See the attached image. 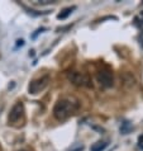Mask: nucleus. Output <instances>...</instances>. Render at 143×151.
Instances as JSON below:
<instances>
[{"instance_id": "obj_9", "label": "nucleus", "mask_w": 143, "mask_h": 151, "mask_svg": "<svg viewBox=\"0 0 143 151\" xmlns=\"http://www.w3.org/2000/svg\"><path fill=\"white\" fill-rule=\"evenodd\" d=\"M16 42H18V43H16V46H23V45H24V41H23V40H18Z\"/></svg>"}, {"instance_id": "obj_5", "label": "nucleus", "mask_w": 143, "mask_h": 151, "mask_svg": "<svg viewBox=\"0 0 143 151\" xmlns=\"http://www.w3.org/2000/svg\"><path fill=\"white\" fill-rule=\"evenodd\" d=\"M23 113H24L23 103H22V102H18V103H16L15 106L10 109L9 117H8V119H9V123H15L16 121H19L20 117L23 116Z\"/></svg>"}, {"instance_id": "obj_4", "label": "nucleus", "mask_w": 143, "mask_h": 151, "mask_svg": "<svg viewBox=\"0 0 143 151\" xmlns=\"http://www.w3.org/2000/svg\"><path fill=\"white\" fill-rule=\"evenodd\" d=\"M98 81L105 88H112L114 85V78H113V73L109 70H102L96 75Z\"/></svg>"}, {"instance_id": "obj_7", "label": "nucleus", "mask_w": 143, "mask_h": 151, "mask_svg": "<svg viewBox=\"0 0 143 151\" xmlns=\"http://www.w3.org/2000/svg\"><path fill=\"white\" fill-rule=\"evenodd\" d=\"M74 9H75V6H72V8H66V9H64L60 14L57 15V18H58V19H61V20H62V19H66L67 17H69L71 13H72V10H74Z\"/></svg>"}, {"instance_id": "obj_3", "label": "nucleus", "mask_w": 143, "mask_h": 151, "mask_svg": "<svg viewBox=\"0 0 143 151\" xmlns=\"http://www.w3.org/2000/svg\"><path fill=\"white\" fill-rule=\"evenodd\" d=\"M48 81H49V76H47V75H46V76H42L39 79H36V80H33L28 86L29 94H38V93H41V91L44 90L46 86L48 85Z\"/></svg>"}, {"instance_id": "obj_8", "label": "nucleus", "mask_w": 143, "mask_h": 151, "mask_svg": "<svg viewBox=\"0 0 143 151\" xmlns=\"http://www.w3.org/2000/svg\"><path fill=\"white\" fill-rule=\"evenodd\" d=\"M123 79H124L125 84L129 85V86H134V84H136V80H134L133 76H132V75H129V74H125L123 76Z\"/></svg>"}, {"instance_id": "obj_6", "label": "nucleus", "mask_w": 143, "mask_h": 151, "mask_svg": "<svg viewBox=\"0 0 143 151\" xmlns=\"http://www.w3.org/2000/svg\"><path fill=\"white\" fill-rule=\"evenodd\" d=\"M107 146H108L107 142L102 141V142H98V144L92 145L91 149H90V151H104L105 149H107Z\"/></svg>"}, {"instance_id": "obj_1", "label": "nucleus", "mask_w": 143, "mask_h": 151, "mask_svg": "<svg viewBox=\"0 0 143 151\" xmlns=\"http://www.w3.org/2000/svg\"><path fill=\"white\" fill-rule=\"evenodd\" d=\"M79 108V102L74 98H61L53 107V116L58 121H66Z\"/></svg>"}, {"instance_id": "obj_2", "label": "nucleus", "mask_w": 143, "mask_h": 151, "mask_svg": "<svg viewBox=\"0 0 143 151\" xmlns=\"http://www.w3.org/2000/svg\"><path fill=\"white\" fill-rule=\"evenodd\" d=\"M67 79L76 86H91V81L90 79L81 73H77V71H70L67 74Z\"/></svg>"}]
</instances>
